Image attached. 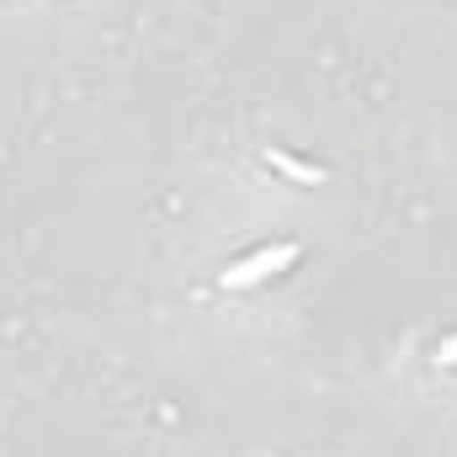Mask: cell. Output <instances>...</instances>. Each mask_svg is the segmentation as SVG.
Segmentation results:
<instances>
[{
	"label": "cell",
	"instance_id": "1",
	"mask_svg": "<svg viewBox=\"0 0 457 457\" xmlns=\"http://www.w3.org/2000/svg\"><path fill=\"white\" fill-rule=\"evenodd\" d=\"M298 255H303V245H298V239H277V245H266V250H255V255L234 261V266L224 271V287H255V282H266V277L287 271Z\"/></svg>",
	"mask_w": 457,
	"mask_h": 457
},
{
	"label": "cell",
	"instance_id": "2",
	"mask_svg": "<svg viewBox=\"0 0 457 457\" xmlns=\"http://www.w3.org/2000/svg\"><path fill=\"white\" fill-rule=\"evenodd\" d=\"M266 165L271 170H282L287 181H298V187H320L330 170L325 165H309V160H298V154H287V149H266Z\"/></svg>",
	"mask_w": 457,
	"mask_h": 457
},
{
	"label": "cell",
	"instance_id": "3",
	"mask_svg": "<svg viewBox=\"0 0 457 457\" xmlns=\"http://www.w3.org/2000/svg\"><path fill=\"white\" fill-rule=\"evenodd\" d=\"M436 367H457V336H447L436 345Z\"/></svg>",
	"mask_w": 457,
	"mask_h": 457
}]
</instances>
